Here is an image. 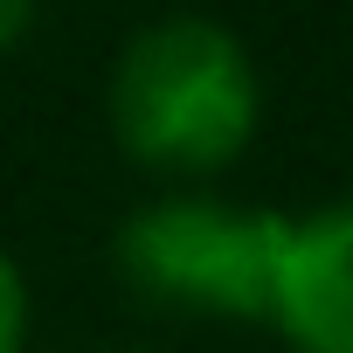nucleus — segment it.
<instances>
[{"mask_svg":"<svg viewBox=\"0 0 353 353\" xmlns=\"http://www.w3.org/2000/svg\"><path fill=\"white\" fill-rule=\"evenodd\" d=\"M21 339H28V284L14 256L0 250V353H21Z\"/></svg>","mask_w":353,"mask_h":353,"instance_id":"4","label":"nucleus"},{"mask_svg":"<svg viewBox=\"0 0 353 353\" xmlns=\"http://www.w3.org/2000/svg\"><path fill=\"white\" fill-rule=\"evenodd\" d=\"M270 325L298 353H353V201L284 222Z\"/></svg>","mask_w":353,"mask_h":353,"instance_id":"3","label":"nucleus"},{"mask_svg":"<svg viewBox=\"0 0 353 353\" xmlns=\"http://www.w3.org/2000/svg\"><path fill=\"white\" fill-rule=\"evenodd\" d=\"M28 28H35V8H28V0H0V56H8Z\"/></svg>","mask_w":353,"mask_h":353,"instance_id":"5","label":"nucleus"},{"mask_svg":"<svg viewBox=\"0 0 353 353\" xmlns=\"http://www.w3.org/2000/svg\"><path fill=\"white\" fill-rule=\"evenodd\" d=\"M284 222L291 215H277V208L166 194L118 222L111 256H118V277L152 305L215 312V319H270Z\"/></svg>","mask_w":353,"mask_h":353,"instance_id":"2","label":"nucleus"},{"mask_svg":"<svg viewBox=\"0 0 353 353\" xmlns=\"http://www.w3.org/2000/svg\"><path fill=\"white\" fill-rule=\"evenodd\" d=\"M104 111H111V139L139 166L201 181L256 139L263 90L236 28L208 14H159L125 35Z\"/></svg>","mask_w":353,"mask_h":353,"instance_id":"1","label":"nucleus"}]
</instances>
